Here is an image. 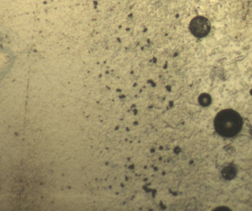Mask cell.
<instances>
[{
  "instance_id": "cell-1",
  "label": "cell",
  "mask_w": 252,
  "mask_h": 211,
  "mask_svg": "<svg viewBox=\"0 0 252 211\" xmlns=\"http://www.w3.org/2000/svg\"><path fill=\"white\" fill-rule=\"evenodd\" d=\"M243 120L240 115L232 109H225L219 112L214 119L217 132L222 137L231 138L240 131Z\"/></svg>"
},
{
  "instance_id": "cell-2",
  "label": "cell",
  "mask_w": 252,
  "mask_h": 211,
  "mask_svg": "<svg viewBox=\"0 0 252 211\" xmlns=\"http://www.w3.org/2000/svg\"><path fill=\"white\" fill-rule=\"evenodd\" d=\"M189 29L191 33L199 38L206 36L211 29V24L208 19L198 16L193 18L189 24Z\"/></svg>"
},
{
  "instance_id": "cell-3",
  "label": "cell",
  "mask_w": 252,
  "mask_h": 211,
  "mask_svg": "<svg viewBox=\"0 0 252 211\" xmlns=\"http://www.w3.org/2000/svg\"><path fill=\"white\" fill-rule=\"evenodd\" d=\"M237 171V169L234 166L229 165L222 169L221 174L222 177L225 179L231 180L236 177Z\"/></svg>"
},
{
  "instance_id": "cell-4",
  "label": "cell",
  "mask_w": 252,
  "mask_h": 211,
  "mask_svg": "<svg viewBox=\"0 0 252 211\" xmlns=\"http://www.w3.org/2000/svg\"><path fill=\"white\" fill-rule=\"evenodd\" d=\"M198 102L203 106H208L211 103V97L207 93H202L199 96Z\"/></svg>"
},
{
  "instance_id": "cell-5",
  "label": "cell",
  "mask_w": 252,
  "mask_h": 211,
  "mask_svg": "<svg viewBox=\"0 0 252 211\" xmlns=\"http://www.w3.org/2000/svg\"><path fill=\"white\" fill-rule=\"evenodd\" d=\"M216 210L217 211H220V210H222V211H224V210H229V209L226 207H219L218 208H217Z\"/></svg>"
}]
</instances>
